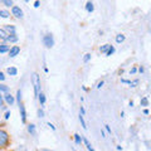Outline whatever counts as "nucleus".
Listing matches in <instances>:
<instances>
[{"mask_svg":"<svg viewBox=\"0 0 151 151\" xmlns=\"http://www.w3.org/2000/svg\"><path fill=\"white\" fill-rule=\"evenodd\" d=\"M86 10L88 11V13H92V11L95 10V5H93L92 1H87V4H86Z\"/></svg>","mask_w":151,"mask_h":151,"instance_id":"nucleus-10","label":"nucleus"},{"mask_svg":"<svg viewBox=\"0 0 151 151\" xmlns=\"http://www.w3.org/2000/svg\"><path fill=\"white\" fill-rule=\"evenodd\" d=\"M11 15H14L15 18H18V19H22V18L24 17V13H23L22 9H20V7L14 5V7L11 8Z\"/></svg>","mask_w":151,"mask_h":151,"instance_id":"nucleus-4","label":"nucleus"},{"mask_svg":"<svg viewBox=\"0 0 151 151\" xmlns=\"http://www.w3.org/2000/svg\"><path fill=\"white\" fill-rule=\"evenodd\" d=\"M4 30L8 33L9 35L17 34V33H15V26H14V25H5V26H4Z\"/></svg>","mask_w":151,"mask_h":151,"instance_id":"nucleus-8","label":"nucleus"},{"mask_svg":"<svg viewBox=\"0 0 151 151\" xmlns=\"http://www.w3.org/2000/svg\"><path fill=\"white\" fill-rule=\"evenodd\" d=\"M4 99H5V102H7V103L8 105H13L14 103V102H15V99H14V97H13V96H11L10 95V93H7V95H5L4 96Z\"/></svg>","mask_w":151,"mask_h":151,"instance_id":"nucleus-7","label":"nucleus"},{"mask_svg":"<svg viewBox=\"0 0 151 151\" xmlns=\"http://www.w3.org/2000/svg\"><path fill=\"white\" fill-rule=\"evenodd\" d=\"M74 142L77 145H81L83 142V137L81 135H78V134H74Z\"/></svg>","mask_w":151,"mask_h":151,"instance_id":"nucleus-13","label":"nucleus"},{"mask_svg":"<svg viewBox=\"0 0 151 151\" xmlns=\"http://www.w3.org/2000/svg\"><path fill=\"white\" fill-rule=\"evenodd\" d=\"M9 142H10V136L5 130H1L0 128V149L3 147H7Z\"/></svg>","mask_w":151,"mask_h":151,"instance_id":"nucleus-2","label":"nucleus"},{"mask_svg":"<svg viewBox=\"0 0 151 151\" xmlns=\"http://www.w3.org/2000/svg\"><path fill=\"white\" fill-rule=\"evenodd\" d=\"M140 105L141 106H149V98H147V97H142V98H141Z\"/></svg>","mask_w":151,"mask_h":151,"instance_id":"nucleus-23","label":"nucleus"},{"mask_svg":"<svg viewBox=\"0 0 151 151\" xmlns=\"http://www.w3.org/2000/svg\"><path fill=\"white\" fill-rule=\"evenodd\" d=\"M38 116L39 117H44V111L42 110V108H39V110H38Z\"/></svg>","mask_w":151,"mask_h":151,"instance_id":"nucleus-29","label":"nucleus"},{"mask_svg":"<svg viewBox=\"0 0 151 151\" xmlns=\"http://www.w3.org/2000/svg\"><path fill=\"white\" fill-rule=\"evenodd\" d=\"M28 132H29L30 135H33V136L37 135V131H35V125L29 123V125H28Z\"/></svg>","mask_w":151,"mask_h":151,"instance_id":"nucleus-9","label":"nucleus"},{"mask_svg":"<svg viewBox=\"0 0 151 151\" xmlns=\"http://www.w3.org/2000/svg\"><path fill=\"white\" fill-rule=\"evenodd\" d=\"M43 43H44V45L47 48H52L53 45H54V39H53V35L52 34H45L44 37H43Z\"/></svg>","mask_w":151,"mask_h":151,"instance_id":"nucleus-3","label":"nucleus"},{"mask_svg":"<svg viewBox=\"0 0 151 151\" xmlns=\"http://www.w3.org/2000/svg\"><path fill=\"white\" fill-rule=\"evenodd\" d=\"M19 110H20V117H22V122L25 123L26 122V111H25V107H24L23 103L19 105Z\"/></svg>","mask_w":151,"mask_h":151,"instance_id":"nucleus-6","label":"nucleus"},{"mask_svg":"<svg viewBox=\"0 0 151 151\" xmlns=\"http://www.w3.org/2000/svg\"><path fill=\"white\" fill-rule=\"evenodd\" d=\"M113 53H115V48L112 47V45H111V48H110V49H108V52L106 53V56H112Z\"/></svg>","mask_w":151,"mask_h":151,"instance_id":"nucleus-26","label":"nucleus"},{"mask_svg":"<svg viewBox=\"0 0 151 151\" xmlns=\"http://www.w3.org/2000/svg\"><path fill=\"white\" fill-rule=\"evenodd\" d=\"M83 144L86 145V147H87V150H88V151H95V149H93V146L91 145V142H89L88 140H87L86 137H83Z\"/></svg>","mask_w":151,"mask_h":151,"instance_id":"nucleus-11","label":"nucleus"},{"mask_svg":"<svg viewBox=\"0 0 151 151\" xmlns=\"http://www.w3.org/2000/svg\"><path fill=\"white\" fill-rule=\"evenodd\" d=\"M137 84H138V79H135V81H132V82L130 83V86H131V87H136Z\"/></svg>","mask_w":151,"mask_h":151,"instance_id":"nucleus-28","label":"nucleus"},{"mask_svg":"<svg viewBox=\"0 0 151 151\" xmlns=\"http://www.w3.org/2000/svg\"><path fill=\"white\" fill-rule=\"evenodd\" d=\"M102 86H103V81H101V82H99V83L97 84V88L99 89V88H101V87H102Z\"/></svg>","mask_w":151,"mask_h":151,"instance_id":"nucleus-37","label":"nucleus"},{"mask_svg":"<svg viewBox=\"0 0 151 151\" xmlns=\"http://www.w3.org/2000/svg\"><path fill=\"white\" fill-rule=\"evenodd\" d=\"M110 48H111V45H110V44H105V45H102V47L99 48V52L106 54V53L108 52V49H110Z\"/></svg>","mask_w":151,"mask_h":151,"instance_id":"nucleus-18","label":"nucleus"},{"mask_svg":"<svg viewBox=\"0 0 151 151\" xmlns=\"http://www.w3.org/2000/svg\"><path fill=\"white\" fill-rule=\"evenodd\" d=\"M0 17L1 18H9L10 17V13L8 10H0Z\"/></svg>","mask_w":151,"mask_h":151,"instance_id":"nucleus-21","label":"nucleus"},{"mask_svg":"<svg viewBox=\"0 0 151 151\" xmlns=\"http://www.w3.org/2000/svg\"><path fill=\"white\" fill-rule=\"evenodd\" d=\"M38 99H39V102H40V105L43 106L44 103H45V101H47V98H45V95L44 93H39V96H38Z\"/></svg>","mask_w":151,"mask_h":151,"instance_id":"nucleus-17","label":"nucleus"},{"mask_svg":"<svg viewBox=\"0 0 151 151\" xmlns=\"http://www.w3.org/2000/svg\"><path fill=\"white\" fill-rule=\"evenodd\" d=\"M9 87L5 86V84H0V92H8Z\"/></svg>","mask_w":151,"mask_h":151,"instance_id":"nucleus-25","label":"nucleus"},{"mask_svg":"<svg viewBox=\"0 0 151 151\" xmlns=\"http://www.w3.org/2000/svg\"><path fill=\"white\" fill-rule=\"evenodd\" d=\"M3 4H5L7 7H11V8L14 7V5H13V1H9V0H4V1H3Z\"/></svg>","mask_w":151,"mask_h":151,"instance_id":"nucleus-27","label":"nucleus"},{"mask_svg":"<svg viewBox=\"0 0 151 151\" xmlns=\"http://www.w3.org/2000/svg\"><path fill=\"white\" fill-rule=\"evenodd\" d=\"M79 113H81V115H83V116L86 115V111H84V108L82 107V106H81V108H79Z\"/></svg>","mask_w":151,"mask_h":151,"instance_id":"nucleus-31","label":"nucleus"},{"mask_svg":"<svg viewBox=\"0 0 151 151\" xmlns=\"http://www.w3.org/2000/svg\"><path fill=\"white\" fill-rule=\"evenodd\" d=\"M39 7H40V3H39V1H35V3H34V8H39Z\"/></svg>","mask_w":151,"mask_h":151,"instance_id":"nucleus-38","label":"nucleus"},{"mask_svg":"<svg viewBox=\"0 0 151 151\" xmlns=\"http://www.w3.org/2000/svg\"><path fill=\"white\" fill-rule=\"evenodd\" d=\"M89 59H91V53L84 54V57H83V62H84V63H88V62H89Z\"/></svg>","mask_w":151,"mask_h":151,"instance_id":"nucleus-24","label":"nucleus"},{"mask_svg":"<svg viewBox=\"0 0 151 151\" xmlns=\"http://www.w3.org/2000/svg\"><path fill=\"white\" fill-rule=\"evenodd\" d=\"M7 42H10V43H17V42H18V35L17 34L9 35L8 39H7Z\"/></svg>","mask_w":151,"mask_h":151,"instance_id":"nucleus-15","label":"nucleus"},{"mask_svg":"<svg viewBox=\"0 0 151 151\" xmlns=\"http://www.w3.org/2000/svg\"><path fill=\"white\" fill-rule=\"evenodd\" d=\"M42 151H50V150H47V149H43V150H42Z\"/></svg>","mask_w":151,"mask_h":151,"instance_id":"nucleus-40","label":"nucleus"},{"mask_svg":"<svg viewBox=\"0 0 151 151\" xmlns=\"http://www.w3.org/2000/svg\"><path fill=\"white\" fill-rule=\"evenodd\" d=\"M144 113L145 115H149V110H144Z\"/></svg>","mask_w":151,"mask_h":151,"instance_id":"nucleus-39","label":"nucleus"},{"mask_svg":"<svg viewBox=\"0 0 151 151\" xmlns=\"http://www.w3.org/2000/svg\"><path fill=\"white\" fill-rule=\"evenodd\" d=\"M8 37H9V34H8V33L5 32L4 29H0V39H1V40H5V42H7Z\"/></svg>","mask_w":151,"mask_h":151,"instance_id":"nucleus-12","label":"nucleus"},{"mask_svg":"<svg viewBox=\"0 0 151 151\" xmlns=\"http://www.w3.org/2000/svg\"><path fill=\"white\" fill-rule=\"evenodd\" d=\"M32 83H33V86H34L35 96H39V93H40V77H39V74L35 73V72L32 74Z\"/></svg>","mask_w":151,"mask_h":151,"instance_id":"nucleus-1","label":"nucleus"},{"mask_svg":"<svg viewBox=\"0 0 151 151\" xmlns=\"http://www.w3.org/2000/svg\"><path fill=\"white\" fill-rule=\"evenodd\" d=\"M125 39H126V37L123 34H117L116 35V42H117V43H122V42H125Z\"/></svg>","mask_w":151,"mask_h":151,"instance_id":"nucleus-19","label":"nucleus"},{"mask_svg":"<svg viewBox=\"0 0 151 151\" xmlns=\"http://www.w3.org/2000/svg\"><path fill=\"white\" fill-rule=\"evenodd\" d=\"M17 101H18V103H22V91L20 89H18L17 91Z\"/></svg>","mask_w":151,"mask_h":151,"instance_id":"nucleus-22","label":"nucleus"},{"mask_svg":"<svg viewBox=\"0 0 151 151\" xmlns=\"http://www.w3.org/2000/svg\"><path fill=\"white\" fill-rule=\"evenodd\" d=\"M9 117H10V111H7V112H5V119H9Z\"/></svg>","mask_w":151,"mask_h":151,"instance_id":"nucleus-35","label":"nucleus"},{"mask_svg":"<svg viewBox=\"0 0 151 151\" xmlns=\"http://www.w3.org/2000/svg\"><path fill=\"white\" fill-rule=\"evenodd\" d=\"M105 128L107 130V132H108V134H110V135L112 134V131H111V128H110V126H108V125H105Z\"/></svg>","mask_w":151,"mask_h":151,"instance_id":"nucleus-30","label":"nucleus"},{"mask_svg":"<svg viewBox=\"0 0 151 151\" xmlns=\"http://www.w3.org/2000/svg\"><path fill=\"white\" fill-rule=\"evenodd\" d=\"M7 72H8V74H10V76H17L18 74V69L15 67H9L7 69Z\"/></svg>","mask_w":151,"mask_h":151,"instance_id":"nucleus-16","label":"nucleus"},{"mask_svg":"<svg viewBox=\"0 0 151 151\" xmlns=\"http://www.w3.org/2000/svg\"><path fill=\"white\" fill-rule=\"evenodd\" d=\"M4 79H5L4 73H3V72H0V81H4Z\"/></svg>","mask_w":151,"mask_h":151,"instance_id":"nucleus-34","label":"nucleus"},{"mask_svg":"<svg viewBox=\"0 0 151 151\" xmlns=\"http://www.w3.org/2000/svg\"><path fill=\"white\" fill-rule=\"evenodd\" d=\"M136 72H137V68H136V67H134V68L131 69V71H130V73H131V74H135Z\"/></svg>","mask_w":151,"mask_h":151,"instance_id":"nucleus-32","label":"nucleus"},{"mask_svg":"<svg viewBox=\"0 0 151 151\" xmlns=\"http://www.w3.org/2000/svg\"><path fill=\"white\" fill-rule=\"evenodd\" d=\"M4 99H3V97H1V95H0V107H4Z\"/></svg>","mask_w":151,"mask_h":151,"instance_id":"nucleus-33","label":"nucleus"},{"mask_svg":"<svg viewBox=\"0 0 151 151\" xmlns=\"http://www.w3.org/2000/svg\"><path fill=\"white\" fill-rule=\"evenodd\" d=\"M19 53H20L19 45H13V47L10 48V50H9V57H10V58H14V57H17Z\"/></svg>","mask_w":151,"mask_h":151,"instance_id":"nucleus-5","label":"nucleus"},{"mask_svg":"<svg viewBox=\"0 0 151 151\" xmlns=\"http://www.w3.org/2000/svg\"><path fill=\"white\" fill-rule=\"evenodd\" d=\"M47 125H48V126H49V127H50V128H52V130H56V126H54V125H52V123H50V122H48V123H47Z\"/></svg>","mask_w":151,"mask_h":151,"instance_id":"nucleus-36","label":"nucleus"},{"mask_svg":"<svg viewBox=\"0 0 151 151\" xmlns=\"http://www.w3.org/2000/svg\"><path fill=\"white\" fill-rule=\"evenodd\" d=\"M10 50V48H9V45L8 44H0V53H7Z\"/></svg>","mask_w":151,"mask_h":151,"instance_id":"nucleus-14","label":"nucleus"},{"mask_svg":"<svg viewBox=\"0 0 151 151\" xmlns=\"http://www.w3.org/2000/svg\"><path fill=\"white\" fill-rule=\"evenodd\" d=\"M79 121H81V125H82V127L84 130H87V125H86V121H84V116L83 115L79 113Z\"/></svg>","mask_w":151,"mask_h":151,"instance_id":"nucleus-20","label":"nucleus"}]
</instances>
